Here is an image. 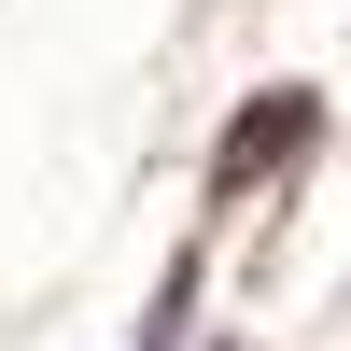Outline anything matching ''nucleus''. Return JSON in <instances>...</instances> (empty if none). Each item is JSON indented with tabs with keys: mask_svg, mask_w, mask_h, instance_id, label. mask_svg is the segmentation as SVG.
<instances>
[{
	"mask_svg": "<svg viewBox=\"0 0 351 351\" xmlns=\"http://www.w3.org/2000/svg\"><path fill=\"white\" fill-rule=\"evenodd\" d=\"M309 127H324V99H309V84H267V99H239V127H225L211 183L239 197V183H267V169H295V155H309Z\"/></svg>",
	"mask_w": 351,
	"mask_h": 351,
	"instance_id": "obj_1",
	"label": "nucleus"
},
{
	"mask_svg": "<svg viewBox=\"0 0 351 351\" xmlns=\"http://www.w3.org/2000/svg\"><path fill=\"white\" fill-rule=\"evenodd\" d=\"M183 324H197V267H169L155 309H141V351H183Z\"/></svg>",
	"mask_w": 351,
	"mask_h": 351,
	"instance_id": "obj_2",
	"label": "nucleus"
}]
</instances>
